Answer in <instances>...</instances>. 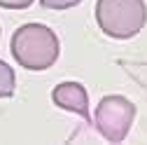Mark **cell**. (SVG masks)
Returning <instances> with one entry per match:
<instances>
[{"label":"cell","mask_w":147,"mask_h":145,"mask_svg":"<svg viewBox=\"0 0 147 145\" xmlns=\"http://www.w3.org/2000/svg\"><path fill=\"white\" fill-rule=\"evenodd\" d=\"M12 56L26 70H47L56 63L61 54V42L49 26L26 24L12 35Z\"/></svg>","instance_id":"cell-1"},{"label":"cell","mask_w":147,"mask_h":145,"mask_svg":"<svg viewBox=\"0 0 147 145\" xmlns=\"http://www.w3.org/2000/svg\"><path fill=\"white\" fill-rule=\"evenodd\" d=\"M96 24L107 38L131 40L147 24V5L145 0H98Z\"/></svg>","instance_id":"cell-2"},{"label":"cell","mask_w":147,"mask_h":145,"mask_svg":"<svg viewBox=\"0 0 147 145\" xmlns=\"http://www.w3.org/2000/svg\"><path fill=\"white\" fill-rule=\"evenodd\" d=\"M133 119H136V105L126 96L110 94V96H103L98 101L91 124L96 126V131L105 140L121 143L128 136V131H131Z\"/></svg>","instance_id":"cell-3"},{"label":"cell","mask_w":147,"mask_h":145,"mask_svg":"<svg viewBox=\"0 0 147 145\" xmlns=\"http://www.w3.org/2000/svg\"><path fill=\"white\" fill-rule=\"evenodd\" d=\"M51 101L56 103L59 108H63V110L80 115L86 124H91L89 94H86L84 84H80V82H61V84L54 87V91H51Z\"/></svg>","instance_id":"cell-4"},{"label":"cell","mask_w":147,"mask_h":145,"mask_svg":"<svg viewBox=\"0 0 147 145\" xmlns=\"http://www.w3.org/2000/svg\"><path fill=\"white\" fill-rule=\"evenodd\" d=\"M14 87H16L14 68H9V63L5 61H0V98H9L14 94Z\"/></svg>","instance_id":"cell-5"},{"label":"cell","mask_w":147,"mask_h":145,"mask_svg":"<svg viewBox=\"0 0 147 145\" xmlns=\"http://www.w3.org/2000/svg\"><path fill=\"white\" fill-rule=\"evenodd\" d=\"M82 0H40V5L45 9H56V12H63V9H70V7H75L80 5Z\"/></svg>","instance_id":"cell-6"},{"label":"cell","mask_w":147,"mask_h":145,"mask_svg":"<svg viewBox=\"0 0 147 145\" xmlns=\"http://www.w3.org/2000/svg\"><path fill=\"white\" fill-rule=\"evenodd\" d=\"M35 0H0V7L5 9H28Z\"/></svg>","instance_id":"cell-7"},{"label":"cell","mask_w":147,"mask_h":145,"mask_svg":"<svg viewBox=\"0 0 147 145\" xmlns=\"http://www.w3.org/2000/svg\"><path fill=\"white\" fill-rule=\"evenodd\" d=\"M0 33H3V30H0Z\"/></svg>","instance_id":"cell-8"}]
</instances>
